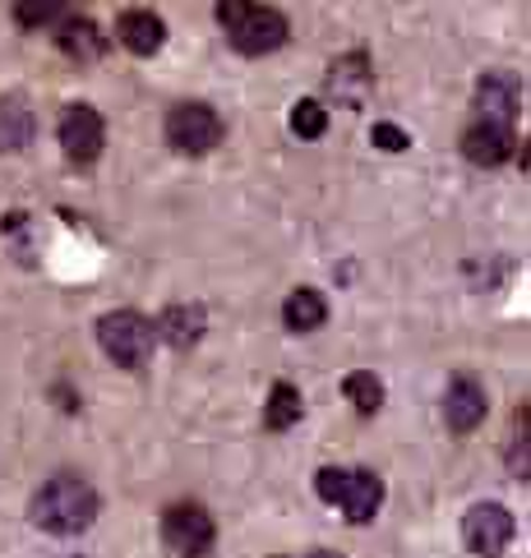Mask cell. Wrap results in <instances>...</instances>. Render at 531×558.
<instances>
[{
	"label": "cell",
	"mask_w": 531,
	"mask_h": 558,
	"mask_svg": "<svg viewBox=\"0 0 531 558\" xmlns=\"http://www.w3.org/2000/svg\"><path fill=\"white\" fill-rule=\"evenodd\" d=\"M28 517H33V526L47 535H79V531H88L97 517V489L84 475H51V481L33 494Z\"/></svg>",
	"instance_id": "cell-1"
},
{
	"label": "cell",
	"mask_w": 531,
	"mask_h": 558,
	"mask_svg": "<svg viewBox=\"0 0 531 558\" xmlns=\"http://www.w3.org/2000/svg\"><path fill=\"white\" fill-rule=\"evenodd\" d=\"M218 24L227 28L231 47L241 56H268L287 43V14L273 5H250V0H227L218 5Z\"/></svg>",
	"instance_id": "cell-2"
},
{
	"label": "cell",
	"mask_w": 531,
	"mask_h": 558,
	"mask_svg": "<svg viewBox=\"0 0 531 558\" xmlns=\"http://www.w3.org/2000/svg\"><path fill=\"white\" fill-rule=\"evenodd\" d=\"M314 489H319L324 504L342 508L347 522H370L384 504V481L375 471H347V466H324L314 475Z\"/></svg>",
	"instance_id": "cell-3"
},
{
	"label": "cell",
	"mask_w": 531,
	"mask_h": 558,
	"mask_svg": "<svg viewBox=\"0 0 531 558\" xmlns=\"http://www.w3.org/2000/svg\"><path fill=\"white\" fill-rule=\"evenodd\" d=\"M97 342H102V351H107L121 369H140L148 355H153L157 328L148 324L144 314L116 310V314H102V318H97Z\"/></svg>",
	"instance_id": "cell-4"
},
{
	"label": "cell",
	"mask_w": 531,
	"mask_h": 558,
	"mask_svg": "<svg viewBox=\"0 0 531 558\" xmlns=\"http://www.w3.org/2000/svg\"><path fill=\"white\" fill-rule=\"evenodd\" d=\"M167 144L185 157H204L222 144V116L204 102H181L167 116Z\"/></svg>",
	"instance_id": "cell-5"
},
{
	"label": "cell",
	"mask_w": 531,
	"mask_h": 558,
	"mask_svg": "<svg viewBox=\"0 0 531 558\" xmlns=\"http://www.w3.org/2000/svg\"><path fill=\"white\" fill-rule=\"evenodd\" d=\"M213 517L208 508L200 504H171L162 512V541L171 554H181V558H204L213 549Z\"/></svg>",
	"instance_id": "cell-6"
},
{
	"label": "cell",
	"mask_w": 531,
	"mask_h": 558,
	"mask_svg": "<svg viewBox=\"0 0 531 558\" xmlns=\"http://www.w3.org/2000/svg\"><path fill=\"white\" fill-rule=\"evenodd\" d=\"M514 531H518V522L504 504H476L462 517V541L481 558H499L508 549V541H514Z\"/></svg>",
	"instance_id": "cell-7"
},
{
	"label": "cell",
	"mask_w": 531,
	"mask_h": 558,
	"mask_svg": "<svg viewBox=\"0 0 531 558\" xmlns=\"http://www.w3.org/2000/svg\"><path fill=\"white\" fill-rule=\"evenodd\" d=\"M102 144H107L102 116H97L93 107H84V102L65 107V116H61V148H65L70 162H79V167L97 162V157H102Z\"/></svg>",
	"instance_id": "cell-8"
},
{
	"label": "cell",
	"mask_w": 531,
	"mask_h": 558,
	"mask_svg": "<svg viewBox=\"0 0 531 558\" xmlns=\"http://www.w3.org/2000/svg\"><path fill=\"white\" fill-rule=\"evenodd\" d=\"M444 421L454 434H471L481 421H485V388L481 378L471 374H454V384L444 392Z\"/></svg>",
	"instance_id": "cell-9"
},
{
	"label": "cell",
	"mask_w": 531,
	"mask_h": 558,
	"mask_svg": "<svg viewBox=\"0 0 531 558\" xmlns=\"http://www.w3.org/2000/svg\"><path fill=\"white\" fill-rule=\"evenodd\" d=\"M518 148V138H514V125H495V121H476L467 134H462V153H467V162H476V167H499L508 162Z\"/></svg>",
	"instance_id": "cell-10"
},
{
	"label": "cell",
	"mask_w": 531,
	"mask_h": 558,
	"mask_svg": "<svg viewBox=\"0 0 531 558\" xmlns=\"http://www.w3.org/2000/svg\"><path fill=\"white\" fill-rule=\"evenodd\" d=\"M518 97H522V84L514 74H485L476 84V111L481 121H495V125H508L518 116Z\"/></svg>",
	"instance_id": "cell-11"
},
{
	"label": "cell",
	"mask_w": 531,
	"mask_h": 558,
	"mask_svg": "<svg viewBox=\"0 0 531 558\" xmlns=\"http://www.w3.org/2000/svg\"><path fill=\"white\" fill-rule=\"evenodd\" d=\"M116 37L125 43V51L153 56L167 43V24H162V14H153V10H125L121 19H116Z\"/></svg>",
	"instance_id": "cell-12"
},
{
	"label": "cell",
	"mask_w": 531,
	"mask_h": 558,
	"mask_svg": "<svg viewBox=\"0 0 531 558\" xmlns=\"http://www.w3.org/2000/svg\"><path fill=\"white\" fill-rule=\"evenodd\" d=\"M37 134V116L24 97H5L0 102V153H19L28 148V138Z\"/></svg>",
	"instance_id": "cell-13"
},
{
	"label": "cell",
	"mask_w": 531,
	"mask_h": 558,
	"mask_svg": "<svg viewBox=\"0 0 531 558\" xmlns=\"http://www.w3.org/2000/svg\"><path fill=\"white\" fill-rule=\"evenodd\" d=\"M204 318H208V314H204L200 305H171L162 318H157L153 328H162V337H167V342H171L176 351H190V347L204 337V328H208Z\"/></svg>",
	"instance_id": "cell-14"
},
{
	"label": "cell",
	"mask_w": 531,
	"mask_h": 558,
	"mask_svg": "<svg viewBox=\"0 0 531 558\" xmlns=\"http://www.w3.org/2000/svg\"><path fill=\"white\" fill-rule=\"evenodd\" d=\"M56 37H61V51L70 56V61H97V56H102V28H97L93 19H70L65 14Z\"/></svg>",
	"instance_id": "cell-15"
},
{
	"label": "cell",
	"mask_w": 531,
	"mask_h": 558,
	"mask_svg": "<svg viewBox=\"0 0 531 558\" xmlns=\"http://www.w3.org/2000/svg\"><path fill=\"white\" fill-rule=\"evenodd\" d=\"M282 318H287V328L291 332H314L328 318V301L314 287H297L287 295V305H282Z\"/></svg>",
	"instance_id": "cell-16"
},
{
	"label": "cell",
	"mask_w": 531,
	"mask_h": 558,
	"mask_svg": "<svg viewBox=\"0 0 531 558\" xmlns=\"http://www.w3.org/2000/svg\"><path fill=\"white\" fill-rule=\"evenodd\" d=\"M328 84L347 97V107H357L361 93L370 88V65H365V56H342V61H333Z\"/></svg>",
	"instance_id": "cell-17"
},
{
	"label": "cell",
	"mask_w": 531,
	"mask_h": 558,
	"mask_svg": "<svg viewBox=\"0 0 531 558\" xmlns=\"http://www.w3.org/2000/svg\"><path fill=\"white\" fill-rule=\"evenodd\" d=\"M342 397H347V402L357 407L361 415H375V411L384 407V378L370 374V369L347 374V378H342Z\"/></svg>",
	"instance_id": "cell-18"
},
{
	"label": "cell",
	"mask_w": 531,
	"mask_h": 558,
	"mask_svg": "<svg viewBox=\"0 0 531 558\" xmlns=\"http://www.w3.org/2000/svg\"><path fill=\"white\" fill-rule=\"evenodd\" d=\"M301 392L291 388V384H273V392H268V407H264V425L268 429H291L301 421Z\"/></svg>",
	"instance_id": "cell-19"
},
{
	"label": "cell",
	"mask_w": 531,
	"mask_h": 558,
	"mask_svg": "<svg viewBox=\"0 0 531 558\" xmlns=\"http://www.w3.org/2000/svg\"><path fill=\"white\" fill-rule=\"evenodd\" d=\"M291 130H297V138H319V134L328 130V111H324V102H314V97L297 102V111H291Z\"/></svg>",
	"instance_id": "cell-20"
},
{
	"label": "cell",
	"mask_w": 531,
	"mask_h": 558,
	"mask_svg": "<svg viewBox=\"0 0 531 558\" xmlns=\"http://www.w3.org/2000/svg\"><path fill=\"white\" fill-rule=\"evenodd\" d=\"M14 19L24 28H43V24H61L65 5H51V0H37V5H14Z\"/></svg>",
	"instance_id": "cell-21"
},
{
	"label": "cell",
	"mask_w": 531,
	"mask_h": 558,
	"mask_svg": "<svg viewBox=\"0 0 531 558\" xmlns=\"http://www.w3.org/2000/svg\"><path fill=\"white\" fill-rule=\"evenodd\" d=\"M375 148H384V153H407L411 148V138H407V130H398V125H388V121H379L375 130Z\"/></svg>",
	"instance_id": "cell-22"
},
{
	"label": "cell",
	"mask_w": 531,
	"mask_h": 558,
	"mask_svg": "<svg viewBox=\"0 0 531 558\" xmlns=\"http://www.w3.org/2000/svg\"><path fill=\"white\" fill-rule=\"evenodd\" d=\"M310 558H342V554H310Z\"/></svg>",
	"instance_id": "cell-23"
}]
</instances>
